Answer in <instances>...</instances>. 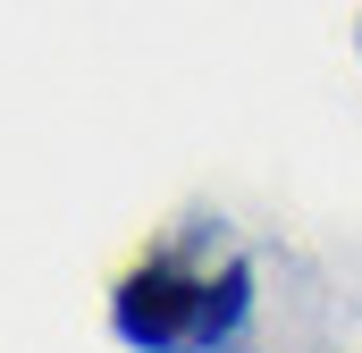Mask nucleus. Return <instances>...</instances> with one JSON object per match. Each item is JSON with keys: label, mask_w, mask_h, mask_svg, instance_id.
Here are the masks:
<instances>
[{"label": "nucleus", "mask_w": 362, "mask_h": 353, "mask_svg": "<svg viewBox=\"0 0 362 353\" xmlns=\"http://www.w3.org/2000/svg\"><path fill=\"white\" fill-rule=\"evenodd\" d=\"M211 286L177 261H144L110 286V328L135 353H211Z\"/></svg>", "instance_id": "1"}]
</instances>
